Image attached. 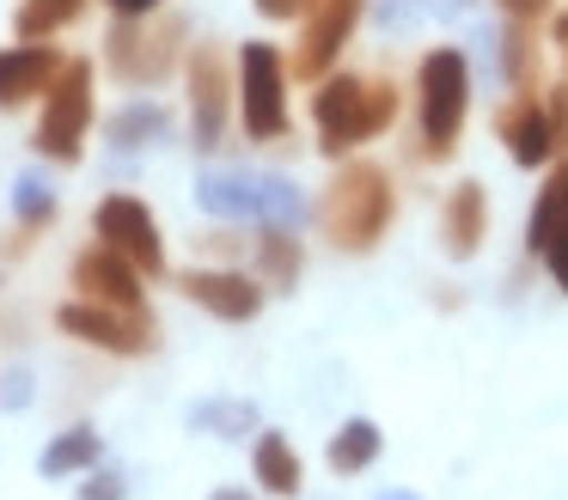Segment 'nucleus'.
Wrapping results in <instances>:
<instances>
[{"label": "nucleus", "instance_id": "nucleus-2", "mask_svg": "<svg viewBox=\"0 0 568 500\" xmlns=\"http://www.w3.org/2000/svg\"><path fill=\"white\" fill-rule=\"evenodd\" d=\"M385 220H392V183L379 165H348L324 195V226L343 251H367L385 232Z\"/></svg>", "mask_w": 568, "mask_h": 500}, {"label": "nucleus", "instance_id": "nucleus-13", "mask_svg": "<svg viewBox=\"0 0 568 500\" xmlns=\"http://www.w3.org/2000/svg\"><path fill=\"white\" fill-rule=\"evenodd\" d=\"M55 55L43 43H26V49H7L0 55V110H13V104H26L31 92H50L55 85Z\"/></svg>", "mask_w": 568, "mask_h": 500}, {"label": "nucleus", "instance_id": "nucleus-19", "mask_svg": "<svg viewBox=\"0 0 568 500\" xmlns=\"http://www.w3.org/2000/svg\"><path fill=\"white\" fill-rule=\"evenodd\" d=\"M373 458H379V427H373V421H348L343 433L331 439V470H336V476L367 470Z\"/></svg>", "mask_w": 568, "mask_h": 500}, {"label": "nucleus", "instance_id": "nucleus-10", "mask_svg": "<svg viewBox=\"0 0 568 500\" xmlns=\"http://www.w3.org/2000/svg\"><path fill=\"white\" fill-rule=\"evenodd\" d=\"M355 12L361 0H312V19H306V43H300L294 55V73H324L336 61V49L348 43V31H355Z\"/></svg>", "mask_w": 568, "mask_h": 500}, {"label": "nucleus", "instance_id": "nucleus-32", "mask_svg": "<svg viewBox=\"0 0 568 500\" xmlns=\"http://www.w3.org/2000/svg\"><path fill=\"white\" fill-rule=\"evenodd\" d=\"M556 37H562V43H568V12H562V19H556Z\"/></svg>", "mask_w": 568, "mask_h": 500}, {"label": "nucleus", "instance_id": "nucleus-27", "mask_svg": "<svg viewBox=\"0 0 568 500\" xmlns=\"http://www.w3.org/2000/svg\"><path fill=\"white\" fill-rule=\"evenodd\" d=\"M263 19H300V12H312V0H257Z\"/></svg>", "mask_w": 568, "mask_h": 500}, {"label": "nucleus", "instance_id": "nucleus-15", "mask_svg": "<svg viewBox=\"0 0 568 500\" xmlns=\"http://www.w3.org/2000/svg\"><path fill=\"white\" fill-rule=\"evenodd\" d=\"M507 146H514L519 165H544L550 146H556V116L538 104H519L514 116H507Z\"/></svg>", "mask_w": 568, "mask_h": 500}, {"label": "nucleus", "instance_id": "nucleus-33", "mask_svg": "<svg viewBox=\"0 0 568 500\" xmlns=\"http://www.w3.org/2000/svg\"><path fill=\"white\" fill-rule=\"evenodd\" d=\"M379 500H416V494H404V488H392V494H379Z\"/></svg>", "mask_w": 568, "mask_h": 500}, {"label": "nucleus", "instance_id": "nucleus-28", "mask_svg": "<svg viewBox=\"0 0 568 500\" xmlns=\"http://www.w3.org/2000/svg\"><path fill=\"white\" fill-rule=\"evenodd\" d=\"M111 7L123 12V19H141V12H153V7H160V0H111Z\"/></svg>", "mask_w": 568, "mask_h": 500}, {"label": "nucleus", "instance_id": "nucleus-21", "mask_svg": "<svg viewBox=\"0 0 568 500\" xmlns=\"http://www.w3.org/2000/svg\"><path fill=\"white\" fill-rule=\"evenodd\" d=\"M80 12H87V0H26V7H19V37L38 43V37L62 31V24L80 19Z\"/></svg>", "mask_w": 568, "mask_h": 500}, {"label": "nucleus", "instance_id": "nucleus-31", "mask_svg": "<svg viewBox=\"0 0 568 500\" xmlns=\"http://www.w3.org/2000/svg\"><path fill=\"white\" fill-rule=\"evenodd\" d=\"M209 500H251L245 488H221V494H209Z\"/></svg>", "mask_w": 568, "mask_h": 500}, {"label": "nucleus", "instance_id": "nucleus-6", "mask_svg": "<svg viewBox=\"0 0 568 500\" xmlns=\"http://www.w3.org/2000/svg\"><path fill=\"white\" fill-rule=\"evenodd\" d=\"M239 110H245L251 141H275L287 129V98H282V55L270 43H245L239 55Z\"/></svg>", "mask_w": 568, "mask_h": 500}, {"label": "nucleus", "instance_id": "nucleus-23", "mask_svg": "<svg viewBox=\"0 0 568 500\" xmlns=\"http://www.w3.org/2000/svg\"><path fill=\"white\" fill-rule=\"evenodd\" d=\"M263 275H270L275 287H294V275H300V244L287 238L282 226H270V238H263Z\"/></svg>", "mask_w": 568, "mask_h": 500}, {"label": "nucleus", "instance_id": "nucleus-3", "mask_svg": "<svg viewBox=\"0 0 568 500\" xmlns=\"http://www.w3.org/2000/svg\"><path fill=\"white\" fill-rule=\"evenodd\" d=\"M312 116H318V129H324V146L343 153V146L373 141L379 129H392L397 92L392 85H367V80H331L312 98Z\"/></svg>", "mask_w": 568, "mask_h": 500}, {"label": "nucleus", "instance_id": "nucleus-4", "mask_svg": "<svg viewBox=\"0 0 568 500\" xmlns=\"http://www.w3.org/2000/svg\"><path fill=\"white\" fill-rule=\"evenodd\" d=\"M465 98H470L465 55L458 49H434L422 61V134H428L434 153H446L458 141V129H465Z\"/></svg>", "mask_w": 568, "mask_h": 500}, {"label": "nucleus", "instance_id": "nucleus-9", "mask_svg": "<svg viewBox=\"0 0 568 500\" xmlns=\"http://www.w3.org/2000/svg\"><path fill=\"white\" fill-rule=\"evenodd\" d=\"M74 287L87 293V299H99V305H116V312H141L135 263H129V256H116L111 244H92V251H80Z\"/></svg>", "mask_w": 568, "mask_h": 500}, {"label": "nucleus", "instance_id": "nucleus-22", "mask_svg": "<svg viewBox=\"0 0 568 500\" xmlns=\"http://www.w3.org/2000/svg\"><path fill=\"white\" fill-rule=\"evenodd\" d=\"M190 421L214 427V433H226V439H239L251 421H257V409H251V402H196V409H190Z\"/></svg>", "mask_w": 568, "mask_h": 500}, {"label": "nucleus", "instance_id": "nucleus-18", "mask_svg": "<svg viewBox=\"0 0 568 500\" xmlns=\"http://www.w3.org/2000/svg\"><path fill=\"white\" fill-rule=\"evenodd\" d=\"M257 482L270 488V494H294L300 488V458H294V446H287L282 433L257 439Z\"/></svg>", "mask_w": 568, "mask_h": 500}, {"label": "nucleus", "instance_id": "nucleus-30", "mask_svg": "<svg viewBox=\"0 0 568 500\" xmlns=\"http://www.w3.org/2000/svg\"><path fill=\"white\" fill-rule=\"evenodd\" d=\"M446 7H458V0H409L404 12H446Z\"/></svg>", "mask_w": 568, "mask_h": 500}, {"label": "nucleus", "instance_id": "nucleus-29", "mask_svg": "<svg viewBox=\"0 0 568 500\" xmlns=\"http://www.w3.org/2000/svg\"><path fill=\"white\" fill-rule=\"evenodd\" d=\"M507 12H519V19H531V12H544V0H501Z\"/></svg>", "mask_w": 568, "mask_h": 500}, {"label": "nucleus", "instance_id": "nucleus-1", "mask_svg": "<svg viewBox=\"0 0 568 500\" xmlns=\"http://www.w3.org/2000/svg\"><path fill=\"white\" fill-rule=\"evenodd\" d=\"M196 202L221 220H270V226H294L300 220V190L270 171H209L196 183Z\"/></svg>", "mask_w": 568, "mask_h": 500}, {"label": "nucleus", "instance_id": "nucleus-5", "mask_svg": "<svg viewBox=\"0 0 568 500\" xmlns=\"http://www.w3.org/2000/svg\"><path fill=\"white\" fill-rule=\"evenodd\" d=\"M92 122V61H68L50 85V104H43L38 122V146L50 159H80V141H87Z\"/></svg>", "mask_w": 568, "mask_h": 500}, {"label": "nucleus", "instance_id": "nucleus-8", "mask_svg": "<svg viewBox=\"0 0 568 500\" xmlns=\"http://www.w3.org/2000/svg\"><path fill=\"white\" fill-rule=\"evenodd\" d=\"M55 324H62L68 336L92 341V348H111V354H141V348H148V317H141V312H116V305H99V299L62 305Z\"/></svg>", "mask_w": 568, "mask_h": 500}, {"label": "nucleus", "instance_id": "nucleus-11", "mask_svg": "<svg viewBox=\"0 0 568 500\" xmlns=\"http://www.w3.org/2000/svg\"><path fill=\"white\" fill-rule=\"evenodd\" d=\"M184 293L202 305V312L226 317V324H245V317H257V305H263L257 280L226 275V268H196V275H184Z\"/></svg>", "mask_w": 568, "mask_h": 500}, {"label": "nucleus", "instance_id": "nucleus-16", "mask_svg": "<svg viewBox=\"0 0 568 500\" xmlns=\"http://www.w3.org/2000/svg\"><path fill=\"white\" fill-rule=\"evenodd\" d=\"M483 220H489V207H483V190H477V183H458L453 202H446V251H453V256H470V251H477Z\"/></svg>", "mask_w": 568, "mask_h": 500}, {"label": "nucleus", "instance_id": "nucleus-14", "mask_svg": "<svg viewBox=\"0 0 568 500\" xmlns=\"http://www.w3.org/2000/svg\"><path fill=\"white\" fill-rule=\"evenodd\" d=\"M190 98H196V146H214L226 122V73L214 49H196L190 61Z\"/></svg>", "mask_w": 568, "mask_h": 500}, {"label": "nucleus", "instance_id": "nucleus-24", "mask_svg": "<svg viewBox=\"0 0 568 500\" xmlns=\"http://www.w3.org/2000/svg\"><path fill=\"white\" fill-rule=\"evenodd\" d=\"M165 129V110L160 104H135V110H123V116L111 122V141L116 146H141L148 134H160Z\"/></svg>", "mask_w": 568, "mask_h": 500}, {"label": "nucleus", "instance_id": "nucleus-20", "mask_svg": "<svg viewBox=\"0 0 568 500\" xmlns=\"http://www.w3.org/2000/svg\"><path fill=\"white\" fill-rule=\"evenodd\" d=\"M87 463H99V433H92V427H74V433H62L43 451L38 470L43 476H74V470H87Z\"/></svg>", "mask_w": 568, "mask_h": 500}, {"label": "nucleus", "instance_id": "nucleus-26", "mask_svg": "<svg viewBox=\"0 0 568 500\" xmlns=\"http://www.w3.org/2000/svg\"><path fill=\"white\" fill-rule=\"evenodd\" d=\"M80 500H123V476H92V482L80 488Z\"/></svg>", "mask_w": 568, "mask_h": 500}, {"label": "nucleus", "instance_id": "nucleus-7", "mask_svg": "<svg viewBox=\"0 0 568 500\" xmlns=\"http://www.w3.org/2000/svg\"><path fill=\"white\" fill-rule=\"evenodd\" d=\"M99 244H111L116 256H129L135 268H148V275H160L165 268V251H160V226H153V214L135 202V195H111V202H99Z\"/></svg>", "mask_w": 568, "mask_h": 500}, {"label": "nucleus", "instance_id": "nucleus-17", "mask_svg": "<svg viewBox=\"0 0 568 500\" xmlns=\"http://www.w3.org/2000/svg\"><path fill=\"white\" fill-rule=\"evenodd\" d=\"M568 232V159L556 165V177H550V190L538 195V207H531V251H550L556 238Z\"/></svg>", "mask_w": 568, "mask_h": 500}, {"label": "nucleus", "instance_id": "nucleus-12", "mask_svg": "<svg viewBox=\"0 0 568 500\" xmlns=\"http://www.w3.org/2000/svg\"><path fill=\"white\" fill-rule=\"evenodd\" d=\"M172 37H178V24L172 31H135V24H116L111 31V68L123 73L129 85L160 80V73L172 68Z\"/></svg>", "mask_w": 568, "mask_h": 500}, {"label": "nucleus", "instance_id": "nucleus-25", "mask_svg": "<svg viewBox=\"0 0 568 500\" xmlns=\"http://www.w3.org/2000/svg\"><path fill=\"white\" fill-rule=\"evenodd\" d=\"M13 207L31 220V226H38V220H50V214H55V195L43 190L38 177H19V183H13Z\"/></svg>", "mask_w": 568, "mask_h": 500}]
</instances>
